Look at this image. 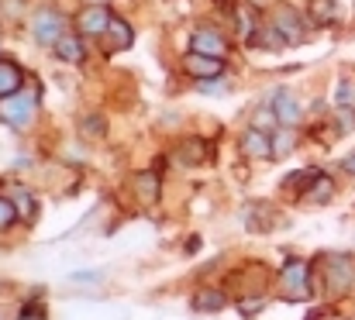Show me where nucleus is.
<instances>
[{"instance_id": "24", "label": "nucleus", "mask_w": 355, "mask_h": 320, "mask_svg": "<svg viewBox=\"0 0 355 320\" xmlns=\"http://www.w3.org/2000/svg\"><path fill=\"white\" fill-rule=\"evenodd\" d=\"M83 134H87V138H101V134H104V121L90 114V117L83 121Z\"/></svg>"}, {"instance_id": "2", "label": "nucleus", "mask_w": 355, "mask_h": 320, "mask_svg": "<svg viewBox=\"0 0 355 320\" xmlns=\"http://www.w3.org/2000/svg\"><path fill=\"white\" fill-rule=\"evenodd\" d=\"M324 286L331 296H342L349 293L355 283V262L349 255H324V272H321Z\"/></svg>"}, {"instance_id": "16", "label": "nucleus", "mask_w": 355, "mask_h": 320, "mask_svg": "<svg viewBox=\"0 0 355 320\" xmlns=\"http://www.w3.org/2000/svg\"><path fill=\"white\" fill-rule=\"evenodd\" d=\"M318 179H321V169H300V172H293V176H286V179H283V190H293V193H300V197H304Z\"/></svg>"}, {"instance_id": "8", "label": "nucleus", "mask_w": 355, "mask_h": 320, "mask_svg": "<svg viewBox=\"0 0 355 320\" xmlns=\"http://www.w3.org/2000/svg\"><path fill=\"white\" fill-rule=\"evenodd\" d=\"M269 107L276 110V121H279L283 127H293V124L304 117V107H300V100H297L290 90H276V94H269Z\"/></svg>"}, {"instance_id": "27", "label": "nucleus", "mask_w": 355, "mask_h": 320, "mask_svg": "<svg viewBox=\"0 0 355 320\" xmlns=\"http://www.w3.org/2000/svg\"><path fill=\"white\" fill-rule=\"evenodd\" d=\"M276 121V110H259L255 114V124H272Z\"/></svg>"}, {"instance_id": "25", "label": "nucleus", "mask_w": 355, "mask_h": 320, "mask_svg": "<svg viewBox=\"0 0 355 320\" xmlns=\"http://www.w3.org/2000/svg\"><path fill=\"white\" fill-rule=\"evenodd\" d=\"M17 320H45V307H42V303H28Z\"/></svg>"}, {"instance_id": "4", "label": "nucleus", "mask_w": 355, "mask_h": 320, "mask_svg": "<svg viewBox=\"0 0 355 320\" xmlns=\"http://www.w3.org/2000/svg\"><path fill=\"white\" fill-rule=\"evenodd\" d=\"M269 24H272V31L283 38V45L290 42V45H300L304 42V17L290 7V3H276L272 7V14H269Z\"/></svg>"}, {"instance_id": "10", "label": "nucleus", "mask_w": 355, "mask_h": 320, "mask_svg": "<svg viewBox=\"0 0 355 320\" xmlns=\"http://www.w3.org/2000/svg\"><path fill=\"white\" fill-rule=\"evenodd\" d=\"M190 52H204V55H214V59H225L228 55V42L211 31V28H197L193 38H190Z\"/></svg>"}, {"instance_id": "5", "label": "nucleus", "mask_w": 355, "mask_h": 320, "mask_svg": "<svg viewBox=\"0 0 355 320\" xmlns=\"http://www.w3.org/2000/svg\"><path fill=\"white\" fill-rule=\"evenodd\" d=\"M31 31H35V38H38L42 45H55V42L66 35V17H62L59 10H52V7H42V10L31 17Z\"/></svg>"}, {"instance_id": "17", "label": "nucleus", "mask_w": 355, "mask_h": 320, "mask_svg": "<svg viewBox=\"0 0 355 320\" xmlns=\"http://www.w3.org/2000/svg\"><path fill=\"white\" fill-rule=\"evenodd\" d=\"M131 183H135V193H138V200H141V204L159 200V176H152V172H138Z\"/></svg>"}, {"instance_id": "20", "label": "nucleus", "mask_w": 355, "mask_h": 320, "mask_svg": "<svg viewBox=\"0 0 355 320\" xmlns=\"http://www.w3.org/2000/svg\"><path fill=\"white\" fill-rule=\"evenodd\" d=\"M331 197H335V183H331L324 172H321V179H318V183L304 193V200H307V204H328Z\"/></svg>"}, {"instance_id": "26", "label": "nucleus", "mask_w": 355, "mask_h": 320, "mask_svg": "<svg viewBox=\"0 0 355 320\" xmlns=\"http://www.w3.org/2000/svg\"><path fill=\"white\" fill-rule=\"evenodd\" d=\"M259 310H262V300H252V303H241V314H245V317H255Z\"/></svg>"}, {"instance_id": "13", "label": "nucleus", "mask_w": 355, "mask_h": 320, "mask_svg": "<svg viewBox=\"0 0 355 320\" xmlns=\"http://www.w3.org/2000/svg\"><path fill=\"white\" fill-rule=\"evenodd\" d=\"M128 45H131V28H128L121 17H114L111 28H107V35H104V48H107V52H124Z\"/></svg>"}, {"instance_id": "18", "label": "nucleus", "mask_w": 355, "mask_h": 320, "mask_svg": "<svg viewBox=\"0 0 355 320\" xmlns=\"http://www.w3.org/2000/svg\"><path fill=\"white\" fill-rule=\"evenodd\" d=\"M225 303H228V300H225V293H218V290H200V293L193 296V310H200V314H218Z\"/></svg>"}, {"instance_id": "12", "label": "nucleus", "mask_w": 355, "mask_h": 320, "mask_svg": "<svg viewBox=\"0 0 355 320\" xmlns=\"http://www.w3.org/2000/svg\"><path fill=\"white\" fill-rule=\"evenodd\" d=\"M10 200H14V211H17V220L31 224V220L38 217V200H35V193H31V190H24V186H14Z\"/></svg>"}, {"instance_id": "15", "label": "nucleus", "mask_w": 355, "mask_h": 320, "mask_svg": "<svg viewBox=\"0 0 355 320\" xmlns=\"http://www.w3.org/2000/svg\"><path fill=\"white\" fill-rule=\"evenodd\" d=\"M52 48H55V55H59L62 62H83V42H80L76 35H69V31H66Z\"/></svg>"}, {"instance_id": "22", "label": "nucleus", "mask_w": 355, "mask_h": 320, "mask_svg": "<svg viewBox=\"0 0 355 320\" xmlns=\"http://www.w3.org/2000/svg\"><path fill=\"white\" fill-rule=\"evenodd\" d=\"M338 110H352L355 114V83L352 80H342V83H338Z\"/></svg>"}, {"instance_id": "14", "label": "nucleus", "mask_w": 355, "mask_h": 320, "mask_svg": "<svg viewBox=\"0 0 355 320\" xmlns=\"http://www.w3.org/2000/svg\"><path fill=\"white\" fill-rule=\"evenodd\" d=\"M176 159H180L183 166H200V162H207V145H204L200 138H187V141L176 148Z\"/></svg>"}, {"instance_id": "6", "label": "nucleus", "mask_w": 355, "mask_h": 320, "mask_svg": "<svg viewBox=\"0 0 355 320\" xmlns=\"http://www.w3.org/2000/svg\"><path fill=\"white\" fill-rule=\"evenodd\" d=\"M111 21H114V14H111L107 7H101V3H90V7H83V10L76 14L80 35H90V38H104L107 28H111Z\"/></svg>"}, {"instance_id": "21", "label": "nucleus", "mask_w": 355, "mask_h": 320, "mask_svg": "<svg viewBox=\"0 0 355 320\" xmlns=\"http://www.w3.org/2000/svg\"><path fill=\"white\" fill-rule=\"evenodd\" d=\"M311 17L318 24H335L338 21V0H314L311 3Z\"/></svg>"}, {"instance_id": "23", "label": "nucleus", "mask_w": 355, "mask_h": 320, "mask_svg": "<svg viewBox=\"0 0 355 320\" xmlns=\"http://www.w3.org/2000/svg\"><path fill=\"white\" fill-rule=\"evenodd\" d=\"M14 220H17V211H14V200L0 197V231H7V227H10Z\"/></svg>"}, {"instance_id": "9", "label": "nucleus", "mask_w": 355, "mask_h": 320, "mask_svg": "<svg viewBox=\"0 0 355 320\" xmlns=\"http://www.w3.org/2000/svg\"><path fill=\"white\" fill-rule=\"evenodd\" d=\"M238 148L245 159H272V134H266L262 127H248V131H241Z\"/></svg>"}, {"instance_id": "1", "label": "nucleus", "mask_w": 355, "mask_h": 320, "mask_svg": "<svg viewBox=\"0 0 355 320\" xmlns=\"http://www.w3.org/2000/svg\"><path fill=\"white\" fill-rule=\"evenodd\" d=\"M311 265L300 262V258H290L279 272V293L283 300H307L311 296Z\"/></svg>"}, {"instance_id": "3", "label": "nucleus", "mask_w": 355, "mask_h": 320, "mask_svg": "<svg viewBox=\"0 0 355 320\" xmlns=\"http://www.w3.org/2000/svg\"><path fill=\"white\" fill-rule=\"evenodd\" d=\"M35 107H38V90H35V87L17 90L14 97L0 100V121H7L10 127H24V124L35 117Z\"/></svg>"}, {"instance_id": "19", "label": "nucleus", "mask_w": 355, "mask_h": 320, "mask_svg": "<svg viewBox=\"0 0 355 320\" xmlns=\"http://www.w3.org/2000/svg\"><path fill=\"white\" fill-rule=\"evenodd\" d=\"M293 148H297V134H293V127H279V131H272V159H286Z\"/></svg>"}, {"instance_id": "11", "label": "nucleus", "mask_w": 355, "mask_h": 320, "mask_svg": "<svg viewBox=\"0 0 355 320\" xmlns=\"http://www.w3.org/2000/svg\"><path fill=\"white\" fill-rule=\"evenodd\" d=\"M21 87H24V76H21V69H17L14 62L0 59V100L14 97V94H17Z\"/></svg>"}, {"instance_id": "28", "label": "nucleus", "mask_w": 355, "mask_h": 320, "mask_svg": "<svg viewBox=\"0 0 355 320\" xmlns=\"http://www.w3.org/2000/svg\"><path fill=\"white\" fill-rule=\"evenodd\" d=\"M342 169H345V172H352V176H355V152H352V155H345V159H342Z\"/></svg>"}, {"instance_id": "7", "label": "nucleus", "mask_w": 355, "mask_h": 320, "mask_svg": "<svg viewBox=\"0 0 355 320\" xmlns=\"http://www.w3.org/2000/svg\"><path fill=\"white\" fill-rule=\"evenodd\" d=\"M180 66L193 80H218L225 73V59H214V55H204V52H187Z\"/></svg>"}]
</instances>
